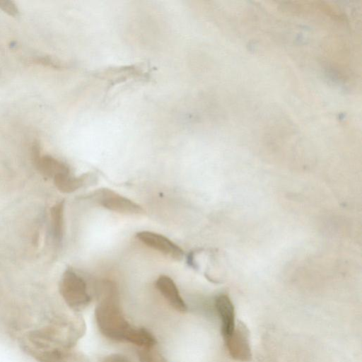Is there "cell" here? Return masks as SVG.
Returning a JSON list of instances; mask_svg holds the SVG:
<instances>
[{"mask_svg":"<svg viewBox=\"0 0 362 362\" xmlns=\"http://www.w3.org/2000/svg\"><path fill=\"white\" fill-rule=\"evenodd\" d=\"M95 315L99 330L106 337L130 341L136 327L124 318L115 286L110 281L103 284L102 298L95 308Z\"/></svg>","mask_w":362,"mask_h":362,"instance_id":"obj_1","label":"cell"},{"mask_svg":"<svg viewBox=\"0 0 362 362\" xmlns=\"http://www.w3.org/2000/svg\"><path fill=\"white\" fill-rule=\"evenodd\" d=\"M59 288L66 305L74 310L82 309L90 301L86 281L71 269L62 274Z\"/></svg>","mask_w":362,"mask_h":362,"instance_id":"obj_2","label":"cell"},{"mask_svg":"<svg viewBox=\"0 0 362 362\" xmlns=\"http://www.w3.org/2000/svg\"><path fill=\"white\" fill-rule=\"evenodd\" d=\"M93 195L96 202L110 211L128 215L144 214V210L141 206L111 189H100Z\"/></svg>","mask_w":362,"mask_h":362,"instance_id":"obj_3","label":"cell"},{"mask_svg":"<svg viewBox=\"0 0 362 362\" xmlns=\"http://www.w3.org/2000/svg\"><path fill=\"white\" fill-rule=\"evenodd\" d=\"M225 339L230 356L239 361H250L252 358L249 331L245 325L239 322L233 332Z\"/></svg>","mask_w":362,"mask_h":362,"instance_id":"obj_4","label":"cell"},{"mask_svg":"<svg viewBox=\"0 0 362 362\" xmlns=\"http://www.w3.org/2000/svg\"><path fill=\"white\" fill-rule=\"evenodd\" d=\"M136 236L144 245L174 260L180 261L184 256L183 250L163 235L144 230L137 233Z\"/></svg>","mask_w":362,"mask_h":362,"instance_id":"obj_5","label":"cell"},{"mask_svg":"<svg viewBox=\"0 0 362 362\" xmlns=\"http://www.w3.org/2000/svg\"><path fill=\"white\" fill-rule=\"evenodd\" d=\"M31 156L36 168L47 177L53 179L57 175L70 173V169L65 163L50 155H42L38 143L33 145Z\"/></svg>","mask_w":362,"mask_h":362,"instance_id":"obj_6","label":"cell"},{"mask_svg":"<svg viewBox=\"0 0 362 362\" xmlns=\"http://www.w3.org/2000/svg\"><path fill=\"white\" fill-rule=\"evenodd\" d=\"M156 286L168 303L177 312L185 313L187 307L182 298L173 280L168 276L162 275L156 282Z\"/></svg>","mask_w":362,"mask_h":362,"instance_id":"obj_7","label":"cell"},{"mask_svg":"<svg viewBox=\"0 0 362 362\" xmlns=\"http://www.w3.org/2000/svg\"><path fill=\"white\" fill-rule=\"evenodd\" d=\"M216 308L221 320L222 334L226 339L235 327L234 306L229 297L222 294L216 299Z\"/></svg>","mask_w":362,"mask_h":362,"instance_id":"obj_8","label":"cell"},{"mask_svg":"<svg viewBox=\"0 0 362 362\" xmlns=\"http://www.w3.org/2000/svg\"><path fill=\"white\" fill-rule=\"evenodd\" d=\"M64 202L55 204L50 210V229L53 240L59 244L64 233Z\"/></svg>","mask_w":362,"mask_h":362,"instance_id":"obj_9","label":"cell"},{"mask_svg":"<svg viewBox=\"0 0 362 362\" xmlns=\"http://www.w3.org/2000/svg\"><path fill=\"white\" fill-rule=\"evenodd\" d=\"M88 177L87 175L74 177L70 173H66L57 175L52 180L59 191L64 193H71L83 187Z\"/></svg>","mask_w":362,"mask_h":362,"instance_id":"obj_10","label":"cell"},{"mask_svg":"<svg viewBox=\"0 0 362 362\" xmlns=\"http://www.w3.org/2000/svg\"><path fill=\"white\" fill-rule=\"evenodd\" d=\"M0 9L11 16H19V10L16 4L9 0H0Z\"/></svg>","mask_w":362,"mask_h":362,"instance_id":"obj_11","label":"cell"},{"mask_svg":"<svg viewBox=\"0 0 362 362\" xmlns=\"http://www.w3.org/2000/svg\"><path fill=\"white\" fill-rule=\"evenodd\" d=\"M35 63L40 64L46 66L58 68L60 66L54 60L48 57H37L33 60Z\"/></svg>","mask_w":362,"mask_h":362,"instance_id":"obj_12","label":"cell"},{"mask_svg":"<svg viewBox=\"0 0 362 362\" xmlns=\"http://www.w3.org/2000/svg\"><path fill=\"white\" fill-rule=\"evenodd\" d=\"M103 362H129V361L124 356L113 354L106 356Z\"/></svg>","mask_w":362,"mask_h":362,"instance_id":"obj_13","label":"cell"},{"mask_svg":"<svg viewBox=\"0 0 362 362\" xmlns=\"http://www.w3.org/2000/svg\"><path fill=\"white\" fill-rule=\"evenodd\" d=\"M141 362H158L157 358H155V356L153 354L147 351L143 352L141 354Z\"/></svg>","mask_w":362,"mask_h":362,"instance_id":"obj_14","label":"cell"}]
</instances>
